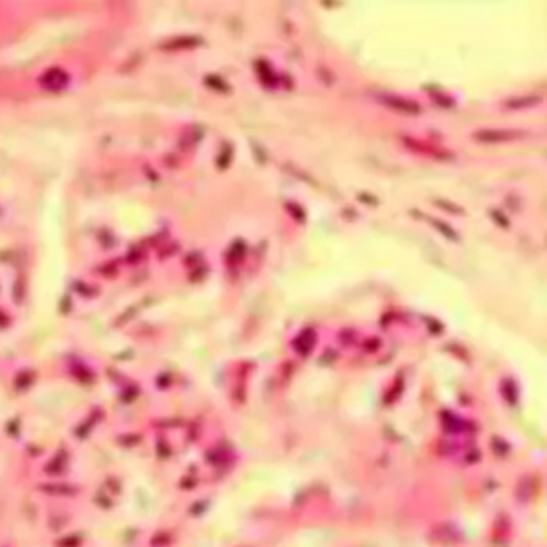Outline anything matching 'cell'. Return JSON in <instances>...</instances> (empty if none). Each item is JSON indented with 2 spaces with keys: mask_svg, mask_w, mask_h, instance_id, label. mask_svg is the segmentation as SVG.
<instances>
[{
  "mask_svg": "<svg viewBox=\"0 0 547 547\" xmlns=\"http://www.w3.org/2000/svg\"><path fill=\"white\" fill-rule=\"evenodd\" d=\"M42 82L46 84V88H62L66 84V76L60 70H52L42 78Z\"/></svg>",
  "mask_w": 547,
  "mask_h": 547,
  "instance_id": "1",
  "label": "cell"
}]
</instances>
